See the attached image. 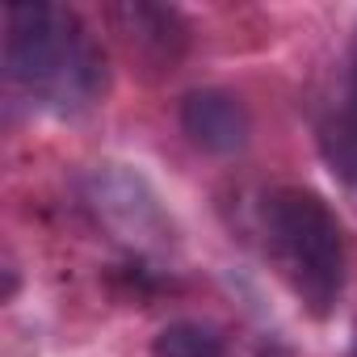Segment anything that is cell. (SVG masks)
Returning a JSON list of instances; mask_svg holds the SVG:
<instances>
[{
    "label": "cell",
    "instance_id": "cell-7",
    "mask_svg": "<svg viewBox=\"0 0 357 357\" xmlns=\"http://www.w3.org/2000/svg\"><path fill=\"white\" fill-rule=\"evenodd\" d=\"M349 357H357V340H353V349H349Z\"/></svg>",
    "mask_w": 357,
    "mask_h": 357
},
{
    "label": "cell",
    "instance_id": "cell-3",
    "mask_svg": "<svg viewBox=\"0 0 357 357\" xmlns=\"http://www.w3.org/2000/svg\"><path fill=\"white\" fill-rule=\"evenodd\" d=\"M105 17H109L118 43L126 47V55L147 72H172L190 47V26L176 9L147 5V0H126V5H109Z\"/></svg>",
    "mask_w": 357,
    "mask_h": 357
},
{
    "label": "cell",
    "instance_id": "cell-5",
    "mask_svg": "<svg viewBox=\"0 0 357 357\" xmlns=\"http://www.w3.org/2000/svg\"><path fill=\"white\" fill-rule=\"evenodd\" d=\"M319 151H324L332 176L357 202V47H353V59H349L344 89L319 122Z\"/></svg>",
    "mask_w": 357,
    "mask_h": 357
},
{
    "label": "cell",
    "instance_id": "cell-1",
    "mask_svg": "<svg viewBox=\"0 0 357 357\" xmlns=\"http://www.w3.org/2000/svg\"><path fill=\"white\" fill-rule=\"evenodd\" d=\"M5 76L13 93L51 114H84L109 89V63L89 26L43 0L5 9Z\"/></svg>",
    "mask_w": 357,
    "mask_h": 357
},
{
    "label": "cell",
    "instance_id": "cell-6",
    "mask_svg": "<svg viewBox=\"0 0 357 357\" xmlns=\"http://www.w3.org/2000/svg\"><path fill=\"white\" fill-rule=\"evenodd\" d=\"M223 332L202 319H176L151 340V357H223Z\"/></svg>",
    "mask_w": 357,
    "mask_h": 357
},
{
    "label": "cell",
    "instance_id": "cell-4",
    "mask_svg": "<svg viewBox=\"0 0 357 357\" xmlns=\"http://www.w3.org/2000/svg\"><path fill=\"white\" fill-rule=\"evenodd\" d=\"M181 130L190 135L194 147H202L211 155H236L240 147H248L252 118H248V105L236 93L198 89L181 101Z\"/></svg>",
    "mask_w": 357,
    "mask_h": 357
},
{
    "label": "cell",
    "instance_id": "cell-2",
    "mask_svg": "<svg viewBox=\"0 0 357 357\" xmlns=\"http://www.w3.org/2000/svg\"><path fill=\"white\" fill-rule=\"evenodd\" d=\"M261 240L273 273L315 319L332 315L344 290V231L336 211L303 185H282L261 206Z\"/></svg>",
    "mask_w": 357,
    "mask_h": 357
}]
</instances>
